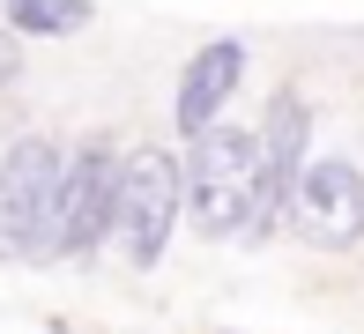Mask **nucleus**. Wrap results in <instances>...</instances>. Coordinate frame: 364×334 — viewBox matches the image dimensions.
<instances>
[{
  "mask_svg": "<svg viewBox=\"0 0 364 334\" xmlns=\"http://www.w3.org/2000/svg\"><path fill=\"white\" fill-rule=\"evenodd\" d=\"M186 215L201 238H260V126H208L186 141Z\"/></svg>",
  "mask_w": 364,
  "mask_h": 334,
  "instance_id": "nucleus-1",
  "label": "nucleus"
},
{
  "mask_svg": "<svg viewBox=\"0 0 364 334\" xmlns=\"http://www.w3.org/2000/svg\"><path fill=\"white\" fill-rule=\"evenodd\" d=\"M60 186H68V149L53 134L8 141V156H0V253L8 260L60 253Z\"/></svg>",
  "mask_w": 364,
  "mask_h": 334,
  "instance_id": "nucleus-2",
  "label": "nucleus"
},
{
  "mask_svg": "<svg viewBox=\"0 0 364 334\" xmlns=\"http://www.w3.org/2000/svg\"><path fill=\"white\" fill-rule=\"evenodd\" d=\"M186 215V156L171 149H127L119 171V223H112V245L127 253V267H156L171 253V230Z\"/></svg>",
  "mask_w": 364,
  "mask_h": 334,
  "instance_id": "nucleus-3",
  "label": "nucleus"
},
{
  "mask_svg": "<svg viewBox=\"0 0 364 334\" xmlns=\"http://www.w3.org/2000/svg\"><path fill=\"white\" fill-rule=\"evenodd\" d=\"M283 223L305 245H320V253H350L364 238V163L350 149H320V156L305 163V178H297Z\"/></svg>",
  "mask_w": 364,
  "mask_h": 334,
  "instance_id": "nucleus-4",
  "label": "nucleus"
},
{
  "mask_svg": "<svg viewBox=\"0 0 364 334\" xmlns=\"http://www.w3.org/2000/svg\"><path fill=\"white\" fill-rule=\"evenodd\" d=\"M119 171L127 156L112 149V134L68 149V186H60V260H90L119 223Z\"/></svg>",
  "mask_w": 364,
  "mask_h": 334,
  "instance_id": "nucleus-5",
  "label": "nucleus"
},
{
  "mask_svg": "<svg viewBox=\"0 0 364 334\" xmlns=\"http://www.w3.org/2000/svg\"><path fill=\"white\" fill-rule=\"evenodd\" d=\"M312 104L297 90H275L268 97V119H260V238L290 215V193L312 163Z\"/></svg>",
  "mask_w": 364,
  "mask_h": 334,
  "instance_id": "nucleus-6",
  "label": "nucleus"
},
{
  "mask_svg": "<svg viewBox=\"0 0 364 334\" xmlns=\"http://www.w3.org/2000/svg\"><path fill=\"white\" fill-rule=\"evenodd\" d=\"M238 82H245V45H238V38H208L201 53L178 67L171 126L186 134V141H193V134H208V126H223V112H230V97H238Z\"/></svg>",
  "mask_w": 364,
  "mask_h": 334,
  "instance_id": "nucleus-7",
  "label": "nucleus"
},
{
  "mask_svg": "<svg viewBox=\"0 0 364 334\" xmlns=\"http://www.w3.org/2000/svg\"><path fill=\"white\" fill-rule=\"evenodd\" d=\"M0 15H8L15 38H75V30H90V0H0Z\"/></svg>",
  "mask_w": 364,
  "mask_h": 334,
  "instance_id": "nucleus-8",
  "label": "nucleus"
},
{
  "mask_svg": "<svg viewBox=\"0 0 364 334\" xmlns=\"http://www.w3.org/2000/svg\"><path fill=\"white\" fill-rule=\"evenodd\" d=\"M23 75V45H15V30H0V90Z\"/></svg>",
  "mask_w": 364,
  "mask_h": 334,
  "instance_id": "nucleus-9",
  "label": "nucleus"
}]
</instances>
